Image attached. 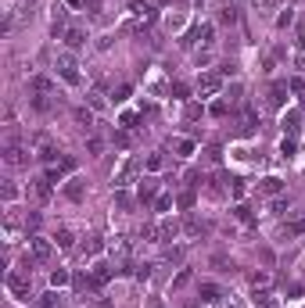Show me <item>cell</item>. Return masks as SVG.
Returning <instances> with one entry per match:
<instances>
[{
    "label": "cell",
    "instance_id": "6da1fadb",
    "mask_svg": "<svg viewBox=\"0 0 305 308\" xmlns=\"http://www.w3.org/2000/svg\"><path fill=\"white\" fill-rule=\"evenodd\" d=\"M7 290L18 301H29V298H33V280H29V272H11L7 276Z\"/></svg>",
    "mask_w": 305,
    "mask_h": 308
},
{
    "label": "cell",
    "instance_id": "7a4b0ae2",
    "mask_svg": "<svg viewBox=\"0 0 305 308\" xmlns=\"http://www.w3.org/2000/svg\"><path fill=\"white\" fill-rule=\"evenodd\" d=\"M54 68H58V75H61V79H65L68 86L79 83V65H75V57H72V54H58Z\"/></svg>",
    "mask_w": 305,
    "mask_h": 308
},
{
    "label": "cell",
    "instance_id": "3957f363",
    "mask_svg": "<svg viewBox=\"0 0 305 308\" xmlns=\"http://www.w3.org/2000/svg\"><path fill=\"white\" fill-rule=\"evenodd\" d=\"M29 255H33V261H51V255H54V244L47 240V237H40V233H33L29 237Z\"/></svg>",
    "mask_w": 305,
    "mask_h": 308
},
{
    "label": "cell",
    "instance_id": "277c9868",
    "mask_svg": "<svg viewBox=\"0 0 305 308\" xmlns=\"http://www.w3.org/2000/svg\"><path fill=\"white\" fill-rule=\"evenodd\" d=\"M136 172H140V161H136V158H129L126 165L119 168V176H115V187H119V190H122V187H129V183L136 179Z\"/></svg>",
    "mask_w": 305,
    "mask_h": 308
},
{
    "label": "cell",
    "instance_id": "5b68a950",
    "mask_svg": "<svg viewBox=\"0 0 305 308\" xmlns=\"http://www.w3.org/2000/svg\"><path fill=\"white\" fill-rule=\"evenodd\" d=\"M223 90V75H201V79H197V94L201 97H216Z\"/></svg>",
    "mask_w": 305,
    "mask_h": 308
},
{
    "label": "cell",
    "instance_id": "8992f818",
    "mask_svg": "<svg viewBox=\"0 0 305 308\" xmlns=\"http://www.w3.org/2000/svg\"><path fill=\"white\" fill-rule=\"evenodd\" d=\"M4 161H7V165H25L29 158H25V151H22L18 144H7V151H4Z\"/></svg>",
    "mask_w": 305,
    "mask_h": 308
},
{
    "label": "cell",
    "instance_id": "52a82bcc",
    "mask_svg": "<svg viewBox=\"0 0 305 308\" xmlns=\"http://www.w3.org/2000/svg\"><path fill=\"white\" fill-rule=\"evenodd\" d=\"M33 194H36V201H51V179L47 176L33 179Z\"/></svg>",
    "mask_w": 305,
    "mask_h": 308
},
{
    "label": "cell",
    "instance_id": "ba28073f",
    "mask_svg": "<svg viewBox=\"0 0 305 308\" xmlns=\"http://www.w3.org/2000/svg\"><path fill=\"white\" fill-rule=\"evenodd\" d=\"M284 101H287V83H273V86H269V104L280 107Z\"/></svg>",
    "mask_w": 305,
    "mask_h": 308
},
{
    "label": "cell",
    "instance_id": "9c48e42d",
    "mask_svg": "<svg viewBox=\"0 0 305 308\" xmlns=\"http://www.w3.org/2000/svg\"><path fill=\"white\" fill-rule=\"evenodd\" d=\"M61 305H65V301H61V294H58V287H54V290H47V294L40 298V305H36V308H61Z\"/></svg>",
    "mask_w": 305,
    "mask_h": 308
},
{
    "label": "cell",
    "instance_id": "30bf717a",
    "mask_svg": "<svg viewBox=\"0 0 305 308\" xmlns=\"http://www.w3.org/2000/svg\"><path fill=\"white\" fill-rule=\"evenodd\" d=\"M176 233H180V226H176L173 219H165V222L158 226V240H162V244H165V240H173Z\"/></svg>",
    "mask_w": 305,
    "mask_h": 308
},
{
    "label": "cell",
    "instance_id": "8fae6325",
    "mask_svg": "<svg viewBox=\"0 0 305 308\" xmlns=\"http://www.w3.org/2000/svg\"><path fill=\"white\" fill-rule=\"evenodd\" d=\"M136 237H140L144 244H162V240H158V226H155V222H147V226H140V233H136Z\"/></svg>",
    "mask_w": 305,
    "mask_h": 308
},
{
    "label": "cell",
    "instance_id": "7c38bea8",
    "mask_svg": "<svg viewBox=\"0 0 305 308\" xmlns=\"http://www.w3.org/2000/svg\"><path fill=\"white\" fill-rule=\"evenodd\" d=\"M36 11H40V4H36V0L22 4V7H18V22H33V18H36Z\"/></svg>",
    "mask_w": 305,
    "mask_h": 308
},
{
    "label": "cell",
    "instance_id": "4fadbf2b",
    "mask_svg": "<svg viewBox=\"0 0 305 308\" xmlns=\"http://www.w3.org/2000/svg\"><path fill=\"white\" fill-rule=\"evenodd\" d=\"M219 298H223V290H219L216 283H205V287H201V301H208V305H216Z\"/></svg>",
    "mask_w": 305,
    "mask_h": 308
},
{
    "label": "cell",
    "instance_id": "5bb4252c",
    "mask_svg": "<svg viewBox=\"0 0 305 308\" xmlns=\"http://www.w3.org/2000/svg\"><path fill=\"white\" fill-rule=\"evenodd\" d=\"M72 118L79 122L83 129H90V126H94V111H86V107H75V111H72Z\"/></svg>",
    "mask_w": 305,
    "mask_h": 308
},
{
    "label": "cell",
    "instance_id": "9a60e30c",
    "mask_svg": "<svg viewBox=\"0 0 305 308\" xmlns=\"http://www.w3.org/2000/svg\"><path fill=\"white\" fill-rule=\"evenodd\" d=\"M65 43H68V47H83V43H86V33H83V29H68V33H65Z\"/></svg>",
    "mask_w": 305,
    "mask_h": 308
},
{
    "label": "cell",
    "instance_id": "2e32d148",
    "mask_svg": "<svg viewBox=\"0 0 305 308\" xmlns=\"http://www.w3.org/2000/svg\"><path fill=\"white\" fill-rule=\"evenodd\" d=\"M155 194H158V179H144L140 183V201H151Z\"/></svg>",
    "mask_w": 305,
    "mask_h": 308
},
{
    "label": "cell",
    "instance_id": "e0dca14e",
    "mask_svg": "<svg viewBox=\"0 0 305 308\" xmlns=\"http://www.w3.org/2000/svg\"><path fill=\"white\" fill-rule=\"evenodd\" d=\"M183 233H187V237H201V233H205V222H201V219H187Z\"/></svg>",
    "mask_w": 305,
    "mask_h": 308
},
{
    "label": "cell",
    "instance_id": "ac0fdd59",
    "mask_svg": "<svg viewBox=\"0 0 305 308\" xmlns=\"http://www.w3.org/2000/svg\"><path fill=\"white\" fill-rule=\"evenodd\" d=\"M112 255L126 258V255H129V240H126V237H115V240H112Z\"/></svg>",
    "mask_w": 305,
    "mask_h": 308
},
{
    "label": "cell",
    "instance_id": "d6986e66",
    "mask_svg": "<svg viewBox=\"0 0 305 308\" xmlns=\"http://www.w3.org/2000/svg\"><path fill=\"white\" fill-rule=\"evenodd\" d=\"M255 305H258V308H273V305H277V298H273L269 290H255Z\"/></svg>",
    "mask_w": 305,
    "mask_h": 308
},
{
    "label": "cell",
    "instance_id": "ffe728a7",
    "mask_svg": "<svg viewBox=\"0 0 305 308\" xmlns=\"http://www.w3.org/2000/svg\"><path fill=\"white\" fill-rule=\"evenodd\" d=\"M298 122H302V111H291V115H284V129L295 136V133H298Z\"/></svg>",
    "mask_w": 305,
    "mask_h": 308
},
{
    "label": "cell",
    "instance_id": "44dd1931",
    "mask_svg": "<svg viewBox=\"0 0 305 308\" xmlns=\"http://www.w3.org/2000/svg\"><path fill=\"white\" fill-rule=\"evenodd\" d=\"M65 194L72 197V201H79V197H83V179H68V187H65Z\"/></svg>",
    "mask_w": 305,
    "mask_h": 308
},
{
    "label": "cell",
    "instance_id": "7402d4cb",
    "mask_svg": "<svg viewBox=\"0 0 305 308\" xmlns=\"http://www.w3.org/2000/svg\"><path fill=\"white\" fill-rule=\"evenodd\" d=\"M54 240H58V248H72V240H75V237H72V229H58V237H54Z\"/></svg>",
    "mask_w": 305,
    "mask_h": 308
},
{
    "label": "cell",
    "instance_id": "603a6c76",
    "mask_svg": "<svg viewBox=\"0 0 305 308\" xmlns=\"http://www.w3.org/2000/svg\"><path fill=\"white\" fill-rule=\"evenodd\" d=\"M33 90H36V94H51V79H47V75H36V79H33Z\"/></svg>",
    "mask_w": 305,
    "mask_h": 308
},
{
    "label": "cell",
    "instance_id": "cb8c5ba5",
    "mask_svg": "<svg viewBox=\"0 0 305 308\" xmlns=\"http://www.w3.org/2000/svg\"><path fill=\"white\" fill-rule=\"evenodd\" d=\"M90 107H94V111H104V94L101 90H90Z\"/></svg>",
    "mask_w": 305,
    "mask_h": 308
},
{
    "label": "cell",
    "instance_id": "d4e9b609",
    "mask_svg": "<svg viewBox=\"0 0 305 308\" xmlns=\"http://www.w3.org/2000/svg\"><path fill=\"white\" fill-rule=\"evenodd\" d=\"M108 276H112V265H97V269H94V280H97V287H101V283H108Z\"/></svg>",
    "mask_w": 305,
    "mask_h": 308
},
{
    "label": "cell",
    "instance_id": "484cf974",
    "mask_svg": "<svg viewBox=\"0 0 305 308\" xmlns=\"http://www.w3.org/2000/svg\"><path fill=\"white\" fill-rule=\"evenodd\" d=\"M190 283V269H180V276L173 280V290H180V287H187Z\"/></svg>",
    "mask_w": 305,
    "mask_h": 308
},
{
    "label": "cell",
    "instance_id": "4316f807",
    "mask_svg": "<svg viewBox=\"0 0 305 308\" xmlns=\"http://www.w3.org/2000/svg\"><path fill=\"white\" fill-rule=\"evenodd\" d=\"M295 147H298V144H295V136H287V140L280 144V154H284V158H291V154H295Z\"/></svg>",
    "mask_w": 305,
    "mask_h": 308
},
{
    "label": "cell",
    "instance_id": "83f0119b",
    "mask_svg": "<svg viewBox=\"0 0 305 308\" xmlns=\"http://www.w3.org/2000/svg\"><path fill=\"white\" fill-rule=\"evenodd\" d=\"M51 283H54V287H65V283H68V272H65V269L51 272Z\"/></svg>",
    "mask_w": 305,
    "mask_h": 308
},
{
    "label": "cell",
    "instance_id": "f1b7e54d",
    "mask_svg": "<svg viewBox=\"0 0 305 308\" xmlns=\"http://www.w3.org/2000/svg\"><path fill=\"white\" fill-rule=\"evenodd\" d=\"M277 190H280V179H273V176L262 179V194H277Z\"/></svg>",
    "mask_w": 305,
    "mask_h": 308
},
{
    "label": "cell",
    "instance_id": "f546056e",
    "mask_svg": "<svg viewBox=\"0 0 305 308\" xmlns=\"http://www.w3.org/2000/svg\"><path fill=\"white\" fill-rule=\"evenodd\" d=\"M173 147H176L180 154H194V144H190V140H173Z\"/></svg>",
    "mask_w": 305,
    "mask_h": 308
},
{
    "label": "cell",
    "instance_id": "4dcf8cb0",
    "mask_svg": "<svg viewBox=\"0 0 305 308\" xmlns=\"http://www.w3.org/2000/svg\"><path fill=\"white\" fill-rule=\"evenodd\" d=\"M284 233H287V237H295V233H305V219H298V222H291V226H287V229H284Z\"/></svg>",
    "mask_w": 305,
    "mask_h": 308
},
{
    "label": "cell",
    "instance_id": "1f68e13d",
    "mask_svg": "<svg viewBox=\"0 0 305 308\" xmlns=\"http://www.w3.org/2000/svg\"><path fill=\"white\" fill-rule=\"evenodd\" d=\"M162 165H165V161H162V154H151V158H147V168H151V172H158Z\"/></svg>",
    "mask_w": 305,
    "mask_h": 308
},
{
    "label": "cell",
    "instance_id": "d6a6232c",
    "mask_svg": "<svg viewBox=\"0 0 305 308\" xmlns=\"http://www.w3.org/2000/svg\"><path fill=\"white\" fill-rule=\"evenodd\" d=\"M194 205V190H183L180 194V208H190Z\"/></svg>",
    "mask_w": 305,
    "mask_h": 308
},
{
    "label": "cell",
    "instance_id": "836d02e7",
    "mask_svg": "<svg viewBox=\"0 0 305 308\" xmlns=\"http://www.w3.org/2000/svg\"><path fill=\"white\" fill-rule=\"evenodd\" d=\"M266 283H269V276H266V272H255V276H251V287H255V290H258V287H266Z\"/></svg>",
    "mask_w": 305,
    "mask_h": 308
},
{
    "label": "cell",
    "instance_id": "e575fe53",
    "mask_svg": "<svg viewBox=\"0 0 305 308\" xmlns=\"http://www.w3.org/2000/svg\"><path fill=\"white\" fill-rule=\"evenodd\" d=\"M287 208H291V197H280V201H277V205H273V211H277V215H284Z\"/></svg>",
    "mask_w": 305,
    "mask_h": 308
},
{
    "label": "cell",
    "instance_id": "d590c367",
    "mask_svg": "<svg viewBox=\"0 0 305 308\" xmlns=\"http://www.w3.org/2000/svg\"><path fill=\"white\" fill-rule=\"evenodd\" d=\"M33 107H36V111H47V107H51V101L40 94V97H33Z\"/></svg>",
    "mask_w": 305,
    "mask_h": 308
},
{
    "label": "cell",
    "instance_id": "8d00e7d4",
    "mask_svg": "<svg viewBox=\"0 0 305 308\" xmlns=\"http://www.w3.org/2000/svg\"><path fill=\"white\" fill-rule=\"evenodd\" d=\"M86 151H90V154H101V151H104V144L97 140V136H90V144H86Z\"/></svg>",
    "mask_w": 305,
    "mask_h": 308
},
{
    "label": "cell",
    "instance_id": "74e56055",
    "mask_svg": "<svg viewBox=\"0 0 305 308\" xmlns=\"http://www.w3.org/2000/svg\"><path fill=\"white\" fill-rule=\"evenodd\" d=\"M165 261H183V251L180 248H169V251H165Z\"/></svg>",
    "mask_w": 305,
    "mask_h": 308
},
{
    "label": "cell",
    "instance_id": "f35d334b",
    "mask_svg": "<svg viewBox=\"0 0 305 308\" xmlns=\"http://www.w3.org/2000/svg\"><path fill=\"white\" fill-rule=\"evenodd\" d=\"M155 208H158V211H169V208H173V197H158Z\"/></svg>",
    "mask_w": 305,
    "mask_h": 308
},
{
    "label": "cell",
    "instance_id": "ab89813d",
    "mask_svg": "<svg viewBox=\"0 0 305 308\" xmlns=\"http://www.w3.org/2000/svg\"><path fill=\"white\" fill-rule=\"evenodd\" d=\"M251 4H255V7H266V11H269V7H280V0H251Z\"/></svg>",
    "mask_w": 305,
    "mask_h": 308
},
{
    "label": "cell",
    "instance_id": "60d3db41",
    "mask_svg": "<svg viewBox=\"0 0 305 308\" xmlns=\"http://www.w3.org/2000/svg\"><path fill=\"white\" fill-rule=\"evenodd\" d=\"M234 18H237V14H234V7H223V14H219V22H230V25H234Z\"/></svg>",
    "mask_w": 305,
    "mask_h": 308
},
{
    "label": "cell",
    "instance_id": "b9f144b4",
    "mask_svg": "<svg viewBox=\"0 0 305 308\" xmlns=\"http://www.w3.org/2000/svg\"><path fill=\"white\" fill-rule=\"evenodd\" d=\"M237 219H241V222H251V211L244 208V205H237Z\"/></svg>",
    "mask_w": 305,
    "mask_h": 308
},
{
    "label": "cell",
    "instance_id": "7bdbcfd3",
    "mask_svg": "<svg viewBox=\"0 0 305 308\" xmlns=\"http://www.w3.org/2000/svg\"><path fill=\"white\" fill-rule=\"evenodd\" d=\"M0 190H4V197L11 201V197H14V183H11V179H4V187H0Z\"/></svg>",
    "mask_w": 305,
    "mask_h": 308
},
{
    "label": "cell",
    "instance_id": "ee69618b",
    "mask_svg": "<svg viewBox=\"0 0 305 308\" xmlns=\"http://www.w3.org/2000/svg\"><path fill=\"white\" fill-rule=\"evenodd\" d=\"M291 90H295V94H302V90H305V79H302V75H295V79H291Z\"/></svg>",
    "mask_w": 305,
    "mask_h": 308
},
{
    "label": "cell",
    "instance_id": "f6af8a7d",
    "mask_svg": "<svg viewBox=\"0 0 305 308\" xmlns=\"http://www.w3.org/2000/svg\"><path fill=\"white\" fill-rule=\"evenodd\" d=\"M212 115L223 118V115H226V104H223V101H219V104H212Z\"/></svg>",
    "mask_w": 305,
    "mask_h": 308
},
{
    "label": "cell",
    "instance_id": "bcb514c9",
    "mask_svg": "<svg viewBox=\"0 0 305 308\" xmlns=\"http://www.w3.org/2000/svg\"><path fill=\"white\" fill-rule=\"evenodd\" d=\"M244 190H248V187H244L241 179H234V197H244Z\"/></svg>",
    "mask_w": 305,
    "mask_h": 308
}]
</instances>
